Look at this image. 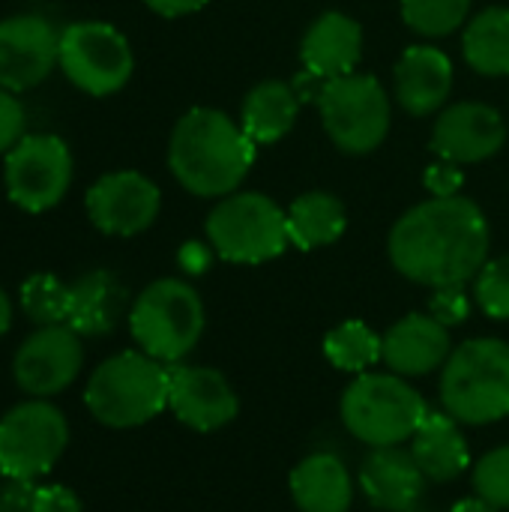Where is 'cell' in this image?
Segmentation results:
<instances>
[{"label": "cell", "mask_w": 509, "mask_h": 512, "mask_svg": "<svg viewBox=\"0 0 509 512\" xmlns=\"http://www.w3.org/2000/svg\"><path fill=\"white\" fill-rule=\"evenodd\" d=\"M387 252L411 282L429 288L465 285L489 261V222L465 195L429 198L393 225Z\"/></svg>", "instance_id": "1"}, {"label": "cell", "mask_w": 509, "mask_h": 512, "mask_svg": "<svg viewBox=\"0 0 509 512\" xmlns=\"http://www.w3.org/2000/svg\"><path fill=\"white\" fill-rule=\"evenodd\" d=\"M255 141L228 114L216 108L186 111L168 141V168L174 180L198 198H225L237 192L255 162Z\"/></svg>", "instance_id": "2"}, {"label": "cell", "mask_w": 509, "mask_h": 512, "mask_svg": "<svg viewBox=\"0 0 509 512\" xmlns=\"http://www.w3.org/2000/svg\"><path fill=\"white\" fill-rule=\"evenodd\" d=\"M84 405L102 426H144L168 408V369L144 351L114 354L90 375Z\"/></svg>", "instance_id": "3"}, {"label": "cell", "mask_w": 509, "mask_h": 512, "mask_svg": "<svg viewBox=\"0 0 509 512\" xmlns=\"http://www.w3.org/2000/svg\"><path fill=\"white\" fill-rule=\"evenodd\" d=\"M441 402L456 423L486 426L509 414V345L471 339L459 345L441 372Z\"/></svg>", "instance_id": "4"}, {"label": "cell", "mask_w": 509, "mask_h": 512, "mask_svg": "<svg viewBox=\"0 0 509 512\" xmlns=\"http://www.w3.org/2000/svg\"><path fill=\"white\" fill-rule=\"evenodd\" d=\"M426 414L423 396L393 372H363L342 396L345 429L372 450L411 441Z\"/></svg>", "instance_id": "5"}, {"label": "cell", "mask_w": 509, "mask_h": 512, "mask_svg": "<svg viewBox=\"0 0 509 512\" xmlns=\"http://www.w3.org/2000/svg\"><path fill=\"white\" fill-rule=\"evenodd\" d=\"M129 330L147 357L174 366L192 354L204 333V303L189 282L156 279L135 297Z\"/></svg>", "instance_id": "6"}, {"label": "cell", "mask_w": 509, "mask_h": 512, "mask_svg": "<svg viewBox=\"0 0 509 512\" xmlns=\"http://www.w3.org/2000/svg\"><path fill=\"white\" fill-rule=\"evenodd\" d=\"M207 240L231 264L270 261L291 243L288 213L261 192H231L207 216Z\"/></svg>", "instance_id": "7"}, {"label": "cell", "mask_w": 509, "mask_h": 512, "mask_svg": "<svg viewBox=\"0 0 509 512\" xmlns=\"http://www.w3.org/2000/svg\"><path fill=\"white\" fill-rule=\"evenodd\" d=\"M318 108L330 141L351 156L372 153L390 132V99L372 75L351 72L324 81Z\"/></svg>", "instance_id": "8"}, {"label": "cell", "mask_w": 509, "mask_h": 512, "mask_svg": "<svg viewBox=\"0 0 509 512\" xmlns=\"http://www.w3.org/2000/svg\"><path fill=\"white\" fill-rule=\"evenodd\" d=\"M60 72L87 96L123 90L135 72L129 39L108 21H72L60 30Z\"/></svg>", "instance_id": "9"}, {"label": "cell", "mask_w": 509, "mask_h": 512, "mask_svg": "<svg viewBox=\"0 0 509 512\" xmlns=\"http://www.w3.org/2000/svg\"><path fill=\"white\" fill-rule=\"evenodd\" d=\"M75 162L60 135H24L3 156L6 198L24 213H45L57 207L72 186Z\"/></svg>", "instance_id": "10"}, {"label": "cell", "mask_w": 509, "mask_h": 512, "mask_svg": "<svg viewBox=\"0 0 509 512\" xmlns=\"http://www.w3.org/2000/svg\"><path fill=\"white\" fill-rule=\"evenodd\" d=\"M66 444L63 411L45 399L21 402L0 417V474L6 480H36L60 462Z\"/></svg>", "instance_id": "11"}, {"label": "cell", "mask_w": 509, "mask_h": 512, "mask_svg": "<svg viewBox=\"0 0 509 512\" xmlns=\"http://www.w3.org/2000/svg\"><path fill=\"white\" fill-rule=\"evenodd\" d=\"M84 366V348L81 336L69 324H48L36 327L12 360V378L15 384L33 396L48 399L63 393Z\"/></svg>", "instance_id": "12"}, {"label": "cell", "mask_w": 509, "mask_h": 512, "mask_svg": "<svg viewBox=\"0 0 509 512\" xmlns=\"http://www.w3.org/2000/svg\"><path fill=\"white\" fill-rule=\"evenodd\" d=\"M84 207L102 234L135 237L156 222L162 210V192L141 171H111L87 189Z\"/></svg>", "instance_id": "13"}, {"label": "cell", "mask_w": 509, "mask_h": 512, "mask_svg": "<svg viewBox=\"0 0 509 512\" xmlns=\"http://www.w3.org/2000/svg\"><path fill=\"white\" fill-rule=\"evenodd\" d=\"M60 60V30L42 15L21 12L0 21V87L24 93L39 87Z\"/></svg>", "instance_id": "14"}, {"label": "cell", "mask_w": 509, "mask_h": 512, "mask_svg": "<svg viewBox=\"0 0 509 512\" xmlns=\"http://www.w3.org/2000/svg\"><path fill=\"white\" fill-rule=\"evenodd\" d=\"M168 408L171 414L195 429L216 432L225 429L237 411V393L219 369L207 366H171L168 369Z\"/></svg>", "instance_id": "15"}, {"label": "cell", "mask_w": 509, "mask_h": 512, "mask_svg": "<svg viewBox=\"0 0 509 512\" xmlns=\"http://www.w3.org/2000/svg\"><path fill=\"white\" fill-rule=\"evenodd\" d=\"M507 141V123L501 111L483 102L450 105L432 132V150L456 165H471L495 156Z\"/></svg>", "instance_id": "16"}, {"label": "cell", "mask_w": 509, "mask_h": 512, "mask_svg": "<svg viewBox=\"0 0 509 512\" xmlns=\"http://www.w3.org/2000/svg\"><path fill=\"white\" fill-rule=\"evenodd\" d=\"M450 354V327H444L432 315H405L381 336V360L393 375L402 378H423L441 369Z\"/></svg>", "instance_id": "17"}, {"label": "cell", "mask_w": 509, "mask_h": 512, "mask_svg": "<svg viewBox=\"0 0 509 512\" xmlns=\"http://www.w3.org/2000/svg\"><path fill=\"white\" fill-rule=\"evenodd\" d=\"M360 486L375 510L408 512L423 498L426 477L411 450L378 447L366 456L360 468Z\"/></svg>", "instance_id": "18"}, {"label": "cell", "mask_w": 509, "mask_h": 512, "mask_svg": "<svg viewBox=\"0 0 509 512\" xmlns=\"http://www.w3.org/2000/svg\"><path fill=\"white\" fill-rule=\"evenodd\" d=\"M363 54V30L345 12H324L318 15L300 42V57L306 72L321 81L351 75Z\"/></svg>", "instance_id": "19"}, {"label": "cell", "mask_w": 509, "mask_h": 512, "mask_svg": "<svg viewBox=\"0 0 509 512\" xmlns=\"http://www.w3.org/2000/svg\"><path fill=\"white\" fill-rule=\"evenodd\" d=\"M396 99L414 114H435L453 90V63L435 45H411L396 63Z\"/></svg>", "instance_id": "20"}, {"label": "cell", "mask_w": 509, "mask_h": 512, "mask_svg": "<svg viewBox=\"0 0 509 512\" xmlns=\"http://www.w3.org/2000/svg\"><path fill=\"white\" fill-rule=\"evenodd\" d=\"M126 312V288L108 270H90L69 285L66 324L87 339L108 336Z\"/></svg>", "instance_id": "21"}, {"label": "cell", "mask_w": 509, "mask_h": 512, "mask_svg": "<svg viewBox=\"0 0 509 512\" xmlns=\"http://www.w3.org/2000/svg\"><path fill=\"white\" fill-rule=\"evenodd\" d=\"M291 498L300 512H348L354 483L345 462L333 453L306 456L291 471Z\"/></svg>", "instance_id": "22"}, {"label": "cell", "mask_w": 509, "mask_h": 512, "mask_svg": "<svg viewBox=\"0 0 509 512\" xmlns=\"http://www.w3.org/2000/svg\"><path fill=\"white\" fill-rule=\"evenodd\" d=\"M411 456L432 483H450L471 465L468 444L450 414H426L411 438Z\"/></svg>", "instance_id": "23"}, {"label": "cell", "mask_w": 509, "mask_h": 512, "mask_svg": "<svg viewBox=\"0 0 509 512\" xmlns=\"http://www.w3.org/2000/svg\"><path fill=\"white\" fill-rule=\"evenodd\" d=\"M297 111H300V93L294 84L261 81L243 99L240 126L255 144H276L294 129Z\"/></svg>", "instance_id": "24"}, {"label": "cell", "mask_w": 509, "mask_h": 512, "mask_svg": "<svg viewBox=\"0 0 509 512\" xmlns=\"http://www.w3.org/2000/svg\"><path fill=\"white\" fill-rule=\"evenodd\" d=\"M288 213V237L297 249H321L345 234V204L330 192H303Z\"/></svg>", "instance_id": "25"}, {"label": "cell", "mask_w": 509, "mask_h": 512, "mask_svg": "<svg viewBox=\"0 0 509 512\" xmlns=\"http://www.w3.org/2000/svg\"><path fill=\"white\" fill-rule=\"evenodd\" d=\"M465 60L474 72L498 78L509 75V9L489 6L465 27L462 36Z\"/></svg>", "instance_id": "26"}, {"label": "cell", "mask_w": 509, "mask_h": 512, "mask_svg": "<svg viewBox=\"0 0 509 512\" xmlns=\"http://www.w3.org/2000/svg\"><path fill=\"white\" fill-rule=\"evenodd\" d=\"M324 357L342 372L363 375L381 360V336L363 321H345L324 339Z\"/></svg>", "instance_id": "27"}, {"label": "cell", "mask_w": 509, "mask_h": 512, "mask_svg": "<svg viewBox=\"0 0 509 512\" xmlns=\"http://www.w3.org/2000/svg\"><path fill=\"white\" fill-rule=\"evenodd\" d=\"M18 306L21 312L36 324V327H48V324H66V312H69V285H63L57 276L51 273H33L21 282L18 291Z\"/></svg>", "instance_id": "28"}, {"label": "cell", "mask_w": 509, "mask_h": 512, "mask_svg": "<svg viewBox=\"0 0 509 512\" xmlns=\"http://www.w3.org/2000/svg\"><path fill=\"white\" fill-rule=\"evenodd\" d=\"M471 0H402V18L420 36H447L465 24Z\"/></svg>", "instance_id": "29"}, {"label": "cell", "mask_w": 509, "mask_h": 512, "mask_svg": "<svg viewBox=\"0 0 509 512\" xmlns=\"http://www.w3.org/2000/svg\"><path fill=\"white\" fill-rule=\"evenodd\" d=\"M477 498L489 501L495 510H509V444L486 453L474 468Z\"/></svg>", "instance_id": "30"}, {"label": "cell", "mask_w": 509, "mask_h": 512, "mask_svg": "<svg viewBox=\"0 0 509 512\" xmlns=\"http://www.w3.org/2000/svg\"><path fill=\"white\" fill-rule=\"evenodd\" d=\"M477 303L489 318L509 321V255L486 261L474 285Z\"/></svg>", "instance_id": "31"}, {"label": "cell", "mask_w": 509, "mask_h": 512, "mask_svg": "<svg viewBox=\"0 0 509 512\" xmlns=\"http://www.w3.org/2000/svg\"><path fill=\"white\" fill-rule=\"evenodd\" d=\"M471 312V300L465 294V285H444L435 288L432 300H429V315L435 321H441L444 327H456L468 318Z\"/></svg>", "instance_id": "32"}, {"label": "cell", "mask_w": 509, "mask_h": 512, "mask_svg": "<svg viewBox=\"0 0 509 512\" xmlns=\"http://www.w3.org/2000/svg\"><path fill=\"white\" fill-rule=\"evenodd\" d=\"M24 108L15 93L0 87V156H6L27 132H24Z\"/></svg>", "instance_id": "33"}, {"label": "cell", "mask_w": 509, "mask_h": 512, "mask_svg": "<svg viewBox=\"0 0 509 512\" xmlns=\"http://www.w3.org/2000/svg\"><path fill=\"white\" fill-rule=\"evenodd\" d=\"M426 189L432 192V198H453L459 195L462 183H465V174L456 162H447L441 159L438 165H429L426 168Z\"/></svg>", "instance_id": "34"}, {"label": "cell", "mask_w": 509, "mask_h": 512, "mask_svg": "<svg viewBox=\"0 0 509 512\" xmlns=\"http://www.w3.org/2000/svg\"><path fill=\"white\" fill-rule=\"evenodd\" d=\"M36 492L33 480H6L0 486V512H36Z\"/></svg>", "instance_id": "35"}, {"label": "cell", "mask_w": 509, "mask_h": 512, "mask_svg": "<svg viewBox=\"0 0 509 512\" xmlns=\"http://www.w3.org/2000/svg\"><path fill=\"white\" fill-rule=\"evenodd\" d=\"M36 512H81V501L66 486H39Z\"/></svg>", "instance_id": "36"}, {"label": "cell", "mask_w": 509, "mask_h": 512, "mask_svg": "<svg viewBox=\"0 0 509 512\" xmlns=\"http://www.w3.org/2000/svg\"><path fill=\"white\" fill-rule=\"evenodd\" d=\"M144 6L162 18H180V15H192V12L204 9L207 0H144Z\"/></svg>", "instance_id": "37"}, {"label": "cell", "mask_w": 509, "mask_h": 512, "mask_svg": "<svg viewBox=\"0 0 509 512\" xmlns=\"http://www.w3.org/2000/svg\"><path fill=\"white\" fill-rule=\"evenodd\" d=\"M180 264H183L189 273H201V270L210 264V255H207V249H204V246H198V243H189V246L180 252Z\"/></svg>", "instance_id": "38"}, {"label": "cell", "mask_w": 509, "mask_h": 512, "mask_svg": "<svg viewBox=\"0 0 509 512\" xmlns=\"http://www.w3.org/2000/svg\"><path fill=\"white\" fill-rule=\"evenodd\" d=\"M9 327H12V300H9V294L0 288V336H6Z\"/></svg>", "instance_id": "39"}, {"label": "cell", "mask_w": 509, "mask_h": 512, "mask_svg": "<svg viewBox=\"0 0 509 512\" xmlns=\"http://www.w3.org/2000/svg\"><path fill=\"white\" fill-rule=\"evenodd\" d=\"M453 512H498L489 501H483V498H468V501H459Z\"/></svg>", "instance_id": "40"}, {"label": "cell", "mask_w": 509, "mask_h": 512, "mask_svg": "<svg viewBox=\"0 0 509 512\" xmlns=\"http://www.w3.org/2000/svg\"><path fill=\"white\" fill-rule=\"evenodd\" d=\"M408 512H417V510H408Z\"/></svg>", "instance_id": "41"}]
</instances>
